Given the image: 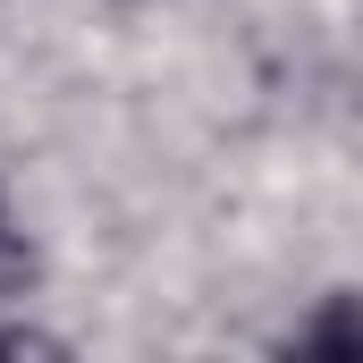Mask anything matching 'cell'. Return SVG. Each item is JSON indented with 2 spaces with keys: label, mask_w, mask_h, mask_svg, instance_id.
<instances>
[]
</instances>
